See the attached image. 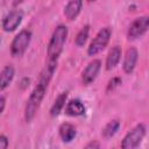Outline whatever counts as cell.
<instances>
[{"label": "cell", "mask_w": 149, "mask_h": 149, "mask_svg": "<svg viewBox=\"0 0 149 149\" xmlns=\"http://www.w3.org/2000/svg\"><path fill=\"white\" fill-rule=\"evenodd\" d=\"M0 43H1V37H0Z\"/></svg>", "instance_id": "cell-25"}, {"label": "cell", "mask_w": 149, "mask_h": 149, "mask_svg": "<svg viewBox=\"0 0 149 149\" xmlns=\"http://www.w3.org/2000/svg\"><path fill=\"white\" fill-rule=\"evenodd\" d=\"M9 146L8 137L6 135H0V149H6Z\"/></svg>", "instance_id": "cell-19"}, {"label": "cell", "mask_w": 149, "mask_h": 149, "mask_svg": "<svg viewBox=\"0 0 149 149\" xmlns=\"http://www.w3.org/2000/svg\"><path fill=\"white\" fill-rule=\"evenodd\" d=\"M15 76V69L13 65H6L1 71H0V93L5 91L9 84L13 81Z\"/></svg>", "instance_id": "cell-13"}, {"label": "cell", "mask_w": 149, "mask_h": 149, "mask_svg": "<svg viewBox=\"0 0 149 149\" xmlns=\"http://www.w3.org/2000/svg\"><path fill=\"white\" fill-rule=\"evenodd\" d=\"M112 36V28L111 27H104L101 28L97 35L94 36V38L92 40V42L90 43V45L87 47V55L88 56H95L98 54H100L109 43Z\"/></svg>", "instance_id": "cell-4"}, {"label": "cell", "mask_w": 149, "mask_h": 149, "mask_svg": "<svg viewBox=\"0 0 149 149\" xmlns=\"http://www.w3.org/2000/svg\"><path fill=\"white\" fill-rule=\"evenodd\" d=\"M58 134H59V137L63 142L65 143H69L71 142L72 140H74L76 135H77V130H76V127L70 123V122H64L59 126L58 128Z\"/></svg>", "instance_id": "cell-14"}, {"label": "cell", "mask_w": 149, "mask_h": 149, "mask_svg": "<svg viewBox=\"0 0 149 149\" xmlns=\"http://www.w3.org/2000/svg\"><path fill=\"white\" fill-rule=\"evenodd\" d=\"M88 36H90V26L88 24H85L76 35V38H74V44L79 48L84 47L85 43L87 42L88 40Z\"/></svg>", "instance_id": "cell-17"}, {"label": "cell", "mask_w": 149, "mask_h": 149, "mask_svg": "<svg viewBox=\"0 0 149 149\" xmlns=\"http://www.w3.org/2000/svg\"><path fill=\"white\" fill-rule=\"evenodd\" d=\"M65 114L69 116H81L86 112V107L80 99H71L65 104Z\"/></svg>", "instance_id": "cell-10"}, {"label": "cell", "mask_w": 149, "mask_h": 149, "mask_svg": "<svg viewBox=\"0 0 149 149\" xmlns=\"http://www.w3.org/2000/svg\"><path fill=\"white\" fill-rule=\"evenodd\" d=\"M84 0H70L64 7V15L69 21H73L80 14Z\"/></svg>", "instance_id": "cell-12"}, {"label": "cell", "mask_w": 149, "mask_h": 149, "mask_svg": "<svg viewBox=\"0 0 149 149\" xmlns=\"http://www.w3.org/2000/svg\"><path fill=\"white\" fill-rule=\"evenodd\" d=\"M29 83H30V79H29V78H23L22 81H21V84H22L21 87H22V88L28 87V86H29Z\"/></svg>", "instance_id": "cell-22"}, {"label": "cell", "mask_w": 149, "mask_h": 149, "mask_svg": "<svg viewBox=\"0 0 149 149\" xmlns=\"http://www.w3.org/2000/svg\"><path fill=\"white\" fill-rule=\"evenodd\" d=\"M100 70H101V61L100 59L91 61L81 72V83H83V85H85V86L91 85L95 80V78L98 77Z\"/></svg>", "instance_id": "cell-8"}, {"label": "cell", "mask_w": 149, "mask_h": 149, "mask_svg": "<svg viewBox=\"0 0 149 149\" xmlns=\"http://www.w3.org/2000/svg\"><path fill=\"white\" fill-rule=\"evenodd\" d=\"M148 27H149L148 15H142V16L136 17L128 27L127 38L130 40V41H134V40H137V38L142 37L147 33Z\"/></svg>", "instance_id": "cell-6"}, {"label": "cell", "mask_w": 149, "mask_h": 149, "mask_svg": "<svg viewBox=\"0 0 149 149\" xmlns=\"http://www.w3.org/2000/svg\"><path fill=\"white\" fill-rule=\"evenodd\" d=\"M23 1H24V0H13L12 5H13V7H19Z\"/></svg>", "instance_id": "cell-23"}, {"label": "cell", "mask_w": 149, "mask_h": 149, "mask_svg": "<svg viewBox=\"0 0 149 149\" xmlns=\"http://www.w3.org/2000/svg\"><path fill=\"white\" fill-rule=\"evenodd\" d=\"M5 107H6V98L3 95H0V115L5 111Z\"/></svg>", "instance_id": "cell-21"}, {"label": "cell", "mask_w": 149, "mask_h": 149, "mask_svg": "<svg viewBox=\"0 0 149 149\" xmlns=\"http://www.w3.org/2000/svg\"><path fill=\"white\" fill-rule=\"evenodd\" d=\"M137 59H139L137 49L134 47H129L125 52L123 62H122V69H123L125 73L129 74L135 70V66L137 64Z\"/></svg>", "instance_id": "cell-9"}, {"label": "cell", "mask_w": 149, "mask_h": 149, "mask_svg": "<svg viewBox=\"0 0 149 149\" xmlns=\"http://www.w3.org/2000/svg\"><path fill=\"white\" fill-rule=\"evenodd\" d=\"M56 68H57V63L47 62L44 69L41 71L37 84L34 87V90L31 91V93H30V95L27 100L26 107H24L23 118H24V121L27 123L31 122L34 120V118L36 116L37 111L40 109L41 104H42V101L45 97L49 83H50V80H51V78H52V76L56 71Z\"/></svg>", "instance_id": "cell-1"}, {"label": "cell", "mask_w": 149, "mask_h": 149, "mask_svg": "<svg viewBox=\"0 0 149 149\" xmlns=\"http://www.w3.org/2000/svg\"><path fill=\"white\" fill-rule=\"evenodd\" d=\"M22 20H23V12L21 9L14 8L3 16L1 21V28L6 33H12L16 30V28L21 24Z\"/></svg>", "instance_id": "cell-7"}, {"label": "cell", "mask_w": 149, "mask_h": 149, "mask_svg": "<svg viewBox=\"0 0 149 149\" xmlns=\"http://www.w3.org/2000/svg\"><path fill=\"white\" fill-rule=\"evenodd\" d=\"M33 33L29 29L20 30L10 43V55L13 57H21L28 50L31 42Z\"/></svg>", "instance_id": "cell-3"}, {"label": "cell", "mask_w": 149, "mask_h": 149, "mask_svg": "<svg viewBox=\"0 0 149 149\" xmlns=\"http://www.w3.org/2000/svg\"><path fill=\"white\" fill-rule=\"evenodd\" d=\"M122 84V79L120 77H113L112 79L108 80L107 86H106V92H112L114 91L116 87H119Z\"/></svg>", "instance_id": "cell-18"}, {"label": "cell", "mask_w": 149, "mask_h": 149, "mask_svg": "<svg viewBox=\"0 0 149 149\" xmlns=\"http://www.w3.org/2000/svg\"><path fill=\"white\" fill-rule=\"evenodd\" d=\"M69 35V29L65 24H58L51 34L47 47V56L50 63H58V59L64 50V45Z\"/></svg>", "instance_id": "cell-2"}, {"label": "cell", "mask_w": 149, "mask_h": 149, "mask_svg": "<svg viewBox=\"0 0 149 149\" xmlns=\"http://www.w3.org/2000/svg\"><path fill=\"white\" fill-rule=\"evenodd\" d=\"M85 148H86V149H95V148H100V143L97 142V141H92V142L87 143V144L85 146Z\"/></svg>", "instance_id": "cell-20"}, {"label": "cell", "mask_w": 149, "mask_h": 149, "mask_svg": "<svg viewBox=\"0 0 149 149\" xmlns=\"http://www.w3.org/2000/svg\"><path fill=\"white\" fill-rule=\"evenodd\" d=\"M88 2H94V1H97V0H87Z\"/></svg>", "instance_id": "cell-24"}, {"label": "cell", "mask_w": 149, "mask_h": 149, "mask_svg": "<svg viewBox=\"0 0 149 149\" xmlns=\"http://www.w3.org/2000/svg\"><path fill=\"white\" fill-rule=\"evenodd\" d=\"M121 56H122V50L121 47L119 45H114L107 54L106 56V62H105V68L107 71H111L113 69L116 68V65L120 63L121 61Z\"/></svg>", "instance_id": "cell-11"}, {"label": "cell", "mask_w": 149, "mask_h": 149, "mask_svg": "<svg viewBox=\"0 0 149 149\" xmlns=\"http://www.w3.org/2000/svg\"><path fill=\"white\" fill-rule=\"evenodd\" d=\"M146 133H147V128L143 123L136 125L122 139L121 148H123V149H134V148L139 147L140 143L142 142V140L144 139Z\"/></svg>", "instance_id": "cell-5"}, {"label": "cell", "mask_w": 149, "mask_h": 149, "mask_svg": "<svg viewBox=\"0 0 149 149\" xmlns=\"http://www.w3.org/2000/svg\"><path fill=\"white\" fill-rule=\"evenodd\" d=\"M68 94H69V92L64 91V92H62L57 95V98L55 99V101L52 102V105L50 107V111H49L50 116L56 118L61 114V112L63 111V108H64V106L68 101Z\"/></svg>", "instance_id": "cell-15"}, {"label": "cell", "mask_w": 149, "mask_h": 149, "mask_svg": "<svg viewBox=\"0 0 149 149\" xmlns=\"http://www.w3.org/2000/svg\"><path fill=\"white\" fill-rule=\"evenodd\" d=\"M120 126H121V122H120L119 119H113V120H111L109 122H107V123L105 125V127H104L102 130H101L102 137H105V139H111V137H113V136L118 133Z\"/></svg>", "instance_id": "cell-16"}]
</instances>
